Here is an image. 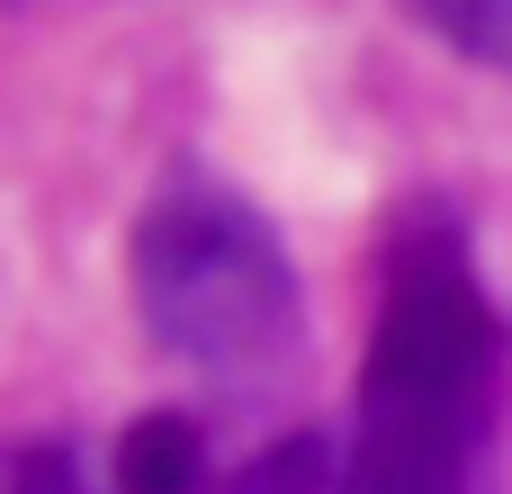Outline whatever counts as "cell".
Instances as JSON below:
<instances>
[{
	"instance_id": "1",
	"label": "cell",
	"mask_w": 512,
	"mask_h": 494,
	"mask_svg": "<svg viewBox=\"0 0 512 494\" xmlns=\"http://www.w3.org/2000/svg\"><path fill=\"white\" fill-rule=\"evenodd\" d=\"M504 315L450 207H405L387 234V297L360 360L342 494H486L504 414Z\"/></svg>"
},
{
	"instance_id": "2",
	"label": "cell",
	"mask_w": 512,
	"mask_h": 494,
	"mask_svg": "<svg viewBox=\"0 0 512 494\" xmlns=\"http://www.w3.org/2000/svg\"><path fill=\"white\" fill-rule=\"evenodd\" d=\"M135 306L153 351L207 387H279L306 351V297L279 234L207 171H171L153 189L135 225Z\"/></svg>"
},
{
	"instance_id": "3",
	"label": "cell",
	"mask_w": 512,
	"mask_h": 494,
	"mask_svg": "<svg viewBox=\"0 0 512 494\" xmlns=\"http://www.w3.org/2000/svg\"><path fill=\"white\" fill-rule=\"evenodd\" d=\"M117 494H216V450L189 414H144L117 441Z\"/></svg>"
},
{
	"instance_id": "4",
	"label": "cell",
	"mask_w": 512,
	"mask_h": 494,
	"mask_svg": "<svg viewBox=\"0 0 512 494\" xmlns=\"http://www.w3.org/2000/svg\"><path fill=\"white\" fill-rule=\"evenodd\" d=\"M414 9H423V27L441 45H459V54L512 72V0H414Z\"/></svg>"
}]
</instances>
